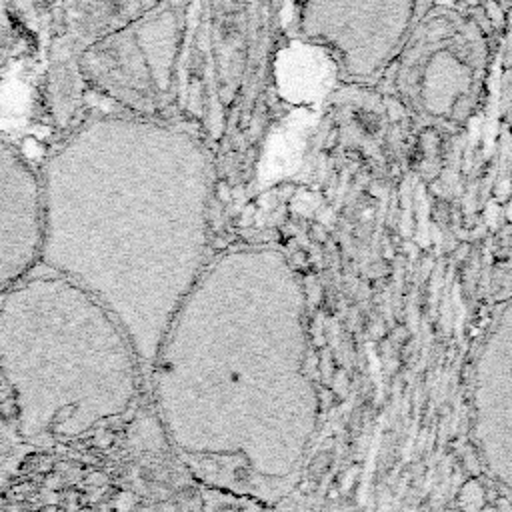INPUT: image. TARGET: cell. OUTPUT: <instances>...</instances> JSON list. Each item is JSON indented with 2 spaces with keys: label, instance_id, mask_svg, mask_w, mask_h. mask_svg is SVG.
I'll return each mask as SVG.
<instances>
[{
  "label": "cell",
  "instance_id": "1",
  "mask_svg": "<svg viewBox=\"0 0 512 512\" xmlns=\"http://www.w3.org/2000/svg\"><path fill=\"white\" fill-rule=\"evenodd\" d=\"M472 438L483 469L512 506V298L500 305L478 350Z\"/></svg>",
  "mask_w": 512,
  "mask_h": 512
}]
</instances>
